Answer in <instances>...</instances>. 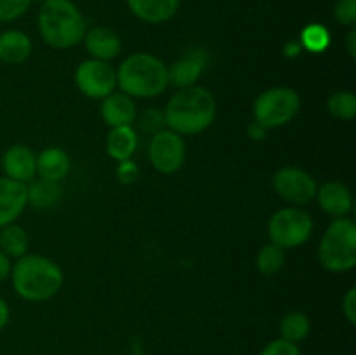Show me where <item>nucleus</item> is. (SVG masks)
<instances>
[{"label":"nucleus","instance_id":"obj_1","mask_svg":"<svg viewBox=\"0 0 356 355\" xmlns=\"http://www.w3.org/2000/svg\"><path fill=\"white\" fill-rule=\"evenodd\" d=\"M218 113V103L209 89L202 86L177 90L163 110L167 129L181 136H195L207 131Z\"/></svg>","mask_w":356,"mask_h":355},{"label":"nucleus","instance_id":"obj_2","mask_svg":"<svg viewBox=\"0 0 356 355\" xmlns=\"http://www.w3.org/2000/svg\"><path fill=\"white\" fill-rule=\"evenodd\" d=\"M13 287L19 298L31 303L47 301L61 291L65 275L61 267L51 258L40 254H24L10 268Z\"/></svg>","mask_w":356,"mask_h":355},{"label":"nucleus","instance_id":"obj_3","mask_svg":"<svg viewBox=\"0 0 356 355\" xmlns=\"http://www.w3.org/2000/svg\"><path fill=\"white\" fill-rule=\"evenodd\" d=\"M117 87L132 100L160 96L169 87L165 63L148 52H134L118 66Z\"/></svg>","mask_w":356,"mask_h":355},{"label":"nucleus","instance_id":"obj_4","mask_svg":"<svg viewBox=\"0 0 356 355\" xmlns=\"http://www.w3.org/2000/svg\"><path fill=\"white\" fill-rule=\"evenodd\" d=\"M38 30L52 49H70L83 40L87 23L72 0H45L38 13Z\"/></svg>","mask_w":356,"mask_h":355},{"label":"nucleus","instance_id":"obj_5","mask_svg":"<svg viewBox=\"0 0 356 355\" xmlns=\"http://www.w3.org/2000/svg\"><path fill=\"white\" fill-rule=\"evenodd\" d=\"M320 263L329 271H348L356 265V223L348 216L334 218L318 246Z\"/></svg>","mask_w":356,"mask_h":355},{"label":"nucleus","instance_id":"obj_6","mask_svg":"<svg viewBox=\"0 0 356 355\" xmlns=\"http://www.w3.org/2000/svg\"><path fill=\"white\" fill-rule=\"evenodd\" d=\"M301 97L291 87H271L254 101V122L266 129L282 127L298 117Z\"/></svg>","mask_w":356,"mask_h":355},{"label":"nucleus","instance_id":"obj_7","mask_svg":"<svg viewBox=\"0 0 356 355\" xmlns=\"http://www.w3.org/2000/svg\"><path fill=\"white\" fill-rule=\"evenodd\" d=\"M313 219L305 209L284 207L275 212L268 225L270 240L282 249H294L308 242L313 233Z\"/></svg>","mask_w":356,"mask_h":355},{"label":"nucleus","instance_id":"obj_8","mask_svg":"<svg viewBox=\"0 0 356 355\" xmlns=\"http://www.w3.org/2000/svg\"><path fill=\"white\" fill-rule=\"evenodd\" d=\"M148 157L159 173L172 174L179 171L186 160V143L177 132L162 129L152 136Z\"/></svg>","mask_w":356,"mask_h":355},{"label":"nucleus","instance_id":"obj_9","mask_svg":"<svg viewBox=\"0 0 356 355\" xmlns=\"http://www.w3.org/2000/svg\"><path fill=\"white\" fill-rule=\"evenodd\" d=\"M75 84L80 93L92 100H104L117 89V70L108 61L87 59L75 72Z\"/></svg>","mask_w":356,"mask_h":355},{"label":"nucleus","instance_id":"obj_10","mask_svg":"<svg viewBox=\"0 0 356 355\" xmlns=\"http://www.w3.org/2000/svg\"><path fill=\"white\" fill-rule=\"evenodd\" d=\"M273 188L278 197L284 198L287 204L299 207L315 200L318 184L309 173L299 167L287 166L277 171L273 176Z\"/></svg>","mask_w":356,"mask_h":355},{"label":"nucleus","instance_id":"obj_11","mask_svg":"<svg viewBox=\"0 0 356 355\" xmlns=\"http://www.w3.org/2000/svg\"><path fill=\"white\" fill-rule=\"evenodd\" d=\"M28 205V187L10 178H0V228L16 221Z\"/></svg>","mask_w":356,"mask_h":355},{"label":"nucleus","instance_id":"obj_12","mask_svg":"<svg viewBox=\"0 0 356 355\" xmlns=\"http://www.w3.org/2000/svg\"><path fill=\"white\" fill-rule=\"evenodd\" d=\"M2 167L6 178L30 183L37 176V155L24 145H14L3 153Z\"/></svg>","mask_w":356,"mask_h":355},{"label":"nucleus","instance_id":"obj_13","mask_svg":"<svg viewBox=\"0 0 356 355\" xmlns=\"http://www.w3.org/2000/svg\"><path fill=\"white\" fill-rule=\"evenodd\" d=\"M83 44L92 59L111 61L120 54L122 40L120 35L108 26H94L83 35Z\"/></svg>","mask_w":356,"mask_h":355},{"label":"nucleus","instance_id":"obj_14","mask_svg":"<svg viewBox=\"0 0 356 355\" xmlns=\"http://www.w3.org/2000/svg\"><path fill=\"white\" fill-rule=\"evenodd\" d=\"M316 200H318L320 207L327 212V214L334 216V218H343L348 216L353 209V197L346 184L339 183V181H329L318 187L316 190Z\"/></svg>","mask_w":356,"mask_h":355},{"label":"nucleus","instance_id":"obj_15","mask_svg":"<svg viewBox=\"0 0 356 355\" xmlns=\"http://www.w3.org/2000/svg\"><path fill=\"white\" fill-rule=\"evenodd\" d=\"M101 117L110 127L132 125L136 120V103L131 96L122 90H113L104 100H101Z\"/></svg>","mask_w":356,"mask_h":355},{"label":"nucleus","instance_id":"obj_16","mask_svg":"<svg viewBox=\"0 0 356 355\" xmlns=\"http://www.w3.org/2000/svg\"><path fill=\"white\" fill-rule=\"evenodd\" d=\"M205 70V56L202 52H191L183 56L181 59L174 61L167 66V75H169V86L183 89V87L197 86L198 79Z\"/></svg>","mask_w":356,"mask_h":355},{"label":"nucleus","instance_id":"obj_17","mask_svg":"<svg viewBox=\"0 0 356 355\" xmlns=\"http://www.w3.org/2000/svg\"><path fill=\"white\" fill-rule=\"evenodd\" d=\"M70 167H72L70 155L63 148H58V146L45 148L37 157V174L42 180L59 181L61 183L68 176Z\"/></svg>","mask_w":356,"mask_h":355},{"label":"nucleus","instance_id":"obj_18","mask_svg":"<svg viewBox=\"0 0 356 355\" xmlns=\"http://www.w3.org/2000/svg\"><path fill=\"white\" fill-rule=\"evenodd\" d=\"M129 9L146 23H165L179 9V0H127Z\"/></svg>","mask_w":356,"mask_h":355},{"label":"nucleus","instance_id":"obj_19","mask_svg":"<svg viewBox=\"0 0 356 355\" xmlns=\"http://www.w3.org/2000/svg\"><path fill=\"white\" fill-rule=\"evenodd\" d=\"M31 54V40L19 30L0 33V61L6 65H21Z\"/></svg>","mask_w":356,"mask_h":355},{"label":"nucleus","instance_id":"obj_20","mask_svg":"<svg viewBox=\"0 0 356 355\" xmlns=\"http://www.w3.org/2000/svg\"><path fill=\"white\" fill-rule=\"evenodd\" d=\"M138 148V134L132 125L111 127L106 136V153L117 162L131 160Z\"/></svg>","mask_w":356,"mask_h":355},{"label":"nucleus","instance_id":"obj_21","mask_svg":"<svg viewBox=\"0 0 356 355\" xmlns=\"http://www.w3.org/2000/svg\"><path fill=\"white\" fill-rule=\"evenodd\" d=\"M63 197H65V190H63L59 181H49L38 178L37 181H33L28 187V204L33 205L38 211L54 209L63 200Z\"/></svg>","mask_w":356,"mask_h":355},{"label":"nucleus","instance_id":"obj_22","mask_svg":"<svg viewBox=\"0 0 356 355\" xmlns=\"http://www.w3.org/2000/svg\"><path fill=\"white\" fill-rule=\"evenodd\" d=\"M30 240H28L26 232L19 225H10L0 228V251L7 258H21L26 254Z\"/></svg>","mask_w":356,"mask_h":355},{"label":"nucleus","instance_id":"obj_23","mask_svg":"<svg viewBox=\"0 0 356 355\" xmlns=\"http://www.w3.org/2000/svg\"><path fill=\"white\" fill-rule=\"evenodd\" d=\"M312 331V322L308 315L302 312H289L285 313L280 322V338L287 340L291 343L299 345L309 336Z\"/></svg>","mask_w":356,"mask_h":355},{"label":"nucleus","instance_id":"obj_24","mask_svg":"<svg viewBox=\"0 0 356 355\" xmlns=\"http://www.w3.org/2000/svg\"><path fill=\"white\" fill-rule=\"evenodd\" d=\"M256 265L257 270L263 275H266V277L277 275L285 265V249L275 246L273 242L266 244V246L257 253Z\"/></svg>","mask_w":356,"mask_h":355},{"label":"nucleus","instance_id":"obj_25","mask_svg":"<svg viewBox=\"0 0 356 355\" xmlns=\"http://www.w3.org/2000/svg\"><path fill=\"white\" fill-rule=\"evenodd\" d=\"M327 110L339 120H351L356 115V96L351 90H337L327 101Z\"/></svg>","mask_w":356,"mask_h":355},{"label":"nucleus","instance_id":"obj_26","mask_svg":"<svg viewBox=\"0 0 356 355\" xmlns=\"http://www.w3.org/2000/svg\"><path fill=\"white\" fill-rule=\"evenodd\" d=\"M301 42L308 51L323 52L330 44V33L322 24H309L302 30Z\"/></svg>","mask_w":356,"mask_h":355},{"label":"nucleus","instance_id":"obj_27","mask_svg":"<svg viewBox=\"0 0 356 355\" xmlns=\"http://www.w3.org/2000/svg\"><path fill=\"white\" fill-rule=\"evenodd\" d=\"M33 0H0V21L9 23L17 19L30 9Z\"/></svg>","mask_w":356,"mask_h":355},{"label":"nucleus","instance_id":"obj_28","mask_svg":"<svg viewBox=\"0 0 356 355\" xmlns=\"http://www.w3.org/2000/svg\"><path fill=\"white\" fill-rule=\"evenodd\" d=\"M334 17L343 26H355L356 0H337L336 7H334Z\"/></svg>","mask_w":356,"mask_h":355},{"label":"nucleus","instance_id":"obj_29","mask_svg":"<svg viewBox=\"0 0 356 355\" xmlns=\"http://www.w3.org/2000/svg\"><path fill=\"white\" fill-rule=\"evenodd\" d=\"M259 355H301V350H299V345L278 338V340L270 341L259 352Z\"/></svg>","mask_w":356,"mask_h":355},{"label":"nucleus","instance_id":"obj_30","mask_svg":"<svg viewBox=\"0 0 356 355\" xmlns=\"http://www.w3.org/2000/svg\"><path fill=\"white\" fill-rule=\"evenodd\" d=\"M163 124H165V122H163V113H160V111L156 110L145 111V113L141 115V118H139V125H141L143 131L153 132V134L162 131Z\"/></svg>","mask_w":356,"mask_h":355},{"label":"nucleus","instance_id":"obj_31","mask_svg":"<svg viewBox=\"0 0 356 355\" xmlns=\"http://www.w3.org/2000/svg\"><path fill=\"white\" fill-rule=\"evenodd\" d=\"M138 176H139V169L132 160H122V162H118L117 178L120 183L131 184L138 180Z\"/></svg>","mask_w":356,"mask_h":355},{"label":"nucleus","instance_id":"obj_32","mask_svg":"<svg viewBox=\"0 0 356 355\" xmlns=\"http://www.w3.org/2000/svg\"><path fill=\"white\" fill-rule=\"evenodd\" d=\"M343 313L351 326L356 324V287H350L343 298Z\"/></svg>","mask_w":356,"mask_h":355},{"label":"nucleus","instance_id":"obj_33","mask_svg":"<svg viewBox=\"0 0 356 355\" xmlns=\"http://www.w3.org/2000/svg\"><path fill=\"white\" fill-rule=\"evenodd\" d=\"M10 268H13V265H10V258H7L6 254L0 251V282H3L7 277H9Z\"/></svg>","mask_w":356,"mask_h":355},{"label":"nucleus","instance_id":"obj_34","mask_svg":"<svg viewBox=\"0 0 356 355\" xmlns=\"http://www.w3.org/2000/svg\"><path fill=\"white\" fill-rule=\"evenodd\" d=\"M9 317H10L9 305L6 303V299L0 298V331H3V327L9 324Z\"/></svg>","mask_w":356,"mask_h":355},{"label":"nucleus","instance_id":"obj_35","mask_svg":"<svg viewBox=\"0 0 356 355\" xmlns=\"http://www.w3.org/2000/svg\"><path fill=\"white\" fill-rule=\"evenodd\" d=\"M266 127H263V125H259L257 122H252V124L249 125V134L250 138L254 139H263L264 136H266Z\"/></svg>","mask_w":356,"mask_h":355},{"label":"nucleus","instance_id":"obj_36","mask_svg":"<svg viewBox=\"0 0 356 355\" xmlns=\"http://www.w3.org/2000/svg\"><path fill=\"white\" fill-rule=\"evenodd\" d=\"M346 49L348 52H350L351 58H356V31L351 30L350 33H348V38H346Z\"/></svg>","mask_w":356,"mask_h":355}]
</instances>
